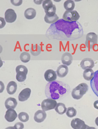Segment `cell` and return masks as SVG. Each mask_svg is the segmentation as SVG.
Wrapping results in <instances>:
<instances>
[{
    "label": "cell",
    "mask_w": 98,
    "mask_h": 129,
    "mask_svg": "<svg viewBox=\"0 0 98 129\" xmlns=\"http://www.w3.org/2000/svg\"><path fill=\"white\" fill-rule=\"evenodd\" d=\"M69 89V87L67 84L59 81H54L47 84L45 95L47 98L58 100L66 95Z\"/></svg>",
    "instance_id": "obj_1"
},
{
    "label": "cell",
    "mask_w": 98,
    "mask_h": 129,
    "mask_svg": "<svg viewBox=\"0 0 98 129\" xmlns=\"http://www.w3.org/2000/svg\"><path fill=\"white\" fill-rule=\"evenodd\" d=\"M57 29L63 31L67 38H70L74 33L82 37L83 30L81 24L78 21L70 22L61 19L55 23Z\"/></svg>",
    "instance_id": "obj_2"
},
{
    "label": "cell",
    "mask_w": 98,
    "mask_h": 129,
    "mask_svg": "<svg viewBox=\"0 0 98 129\" xmlns=\"http://www.w3.org/2000/svg\"><path fill=\"white\" fill-rule=\"evenodd\" d=\"M88 89L89 87L86 84L82 83L73 89L71 93L72 97L76 100H79L86 94Z\"/></svg>",
    "instance_id": "obj_3"
},
{
    "label": "cell",
    "mask_w": 98,
    "mask_h": 129,
    "mask_svg": "<svg viewBox=\"0 0 98 129\" xmlns=\"http://www.w3.org/2000/svg\"><path fill=\"white\" fill-rule=\"evenodd\" d=\"M97 35L94 33H89L86 36L85 44L87 48L92 49L93 46L97 43Z\"/></svg>",
    "instance_id": "obj_4"
},
{
    "label": "cell",
    "mask_w": 98,
    "mask_h": 129,
    "mask_svg": "<svg viewBox=\"0 0 98 129\" xmlns=\"http://www.w3.org/2000/svg\"><path fill=\"white\" fill-rule=\"evenodd\" d=\"M79 18L80 16L76 11H66L63 16V19L67 21L70 22L77 21Z\"/></svg>",
    "instance_id": "obj_5"
},
{
    "label": "cell",
    "mask_w": 98,
    "mask_h": 129,
    "mask_svg": "<svg viewBox=\"0 0 98 129\" xmlns=\"http://www.w3.org/2000/svg\"><path fill=\"white\" fill-rule=\"evenodd\" d=\"M57 104L56 101L48 98L44 100L42 102L41 107L42 110L44 111H47L54 109Z\"/></svg>",
    "instance_id": "obj_6"
},
{
    "label": "cell",
    "mask_w": 98,
    "mask_h": 129,
    "mask_svg": "<svg viewBox=\"0 0 98 129\" xmlns=\"http://www.w3.org/2000/svg\"><path fill=\"white\" fill-rule=\"evenodd\" d=\"M72 127L74 129H92L85 124L84 121L78 118L73 119L71 122Z\"/></svg>",
    "instance_id": "obj_7"
},
{
    "label": "cell",
    "mask_w": 98,
    "mask_h": 129,
    "mask_svg": "<svg viewBox=\"0 0 98 129\" xmlns=\"http://www.w3.org/2000/svg\"><path fill=\"white\" fill-rule=\"evenodd\" d=\"M17 15L15 11L12 9L7 10L5 14V18L7 23H12L16 20Z\"/></svg>",
    "instance_id": "obj_8"
},
{
    "label": "cell",
    "mask_w": 98,
    "mask_h": 129,
    "mask_svg": "<svg viewBox=\"0 0 98 129\" xmlns=\"http://www.w3.org/2000/svg\"><path fill=\"white\" fill-rule=\"evenodd\" d=\"M91 89L98 97V70L94 73V76L90 82Z\"/></svg>",
    "instance_id": "obj_9"
},
{
    "label": "cell",
    "mask_w": 98,
    "mask_h": 129,
    "mask_svg": "<svg viewBox=\"0 0 98 129\" xmlns=\"http://www.w3.org/2000/svg\"><path fill=\"white\" fill-rule=\"evenodd\" d=\"M80 67L83 69H91L94 67V61L90 58H85L81 61L80 63Z\"/></svg>",
    "instance_id": "obj_10"
},
{
    "label": "cell",
    "mask_w": 98,
    "mask_h": 129,
    "mask_svg": "<svg viewBox=\"0 0 98 129\" xmlns=\"http://www.w3.org/2000/svg\"><path fill=\"white\" fill-rule=\"evenodd\" d=\"M17 116V114L15 110L13 109H9L6 111L5 117L8 122H12L16 120Z\"/></svg>",
    "instance_id": "obj_11"
},
{
    "label": "cell",
    "mask_w": 98,
    "mask_h": 129,
    "mask_svg": "<svg viewBox=\"0 0 98 129\" xmlns=\"http://www.w3.org/2000/svg\"><path fill=\"white\" fill-rule=\"evenodd\" d=\"M46 80L48 82L55 81L57 78L56 73L52 70H48L46 71L44 74Z\"/></svg>",
    "instance_id": "obj_12"
},
{
    "label": "cell",
    "mask_w": 98,
    "mask_h": 129,
    "mask_svg": "<svg viewBox=\"0 0 98 129\" xmlns=\"http://www.w3.org/2000/svg\"><path fill=\"white\" fill-rule=\"evenodd\" d=\"M31 90L30 88H27L23 90L18 96V99L20 101L24 102L28 100L30 97Z\"/></svg>",
    "instance_id": "obj_13"
},
{
    "label": "cell",
    "mask_w": 98,
    "mask_h": 129,
    "mask_svg": "<svg viewBox=\"0 0 98 129\" xmlns=\"http://www.w3.org/2000/svg\"><path fill=\"white\" fill-rule=\"evenodd\" d=\"M46 117V113L44 110H39L35 114L34 119L37 123H41L44 121Z\"/></svg>",
    "instance_id": "obj_14"
},
{
    "label": "cell",
    "mask_w": 98,
    "mask_h": 129,
    "mask_svg": "<svg viewBox=\"0 0 98 129\" xmlns=\"http://www.w3.org/2000/svg\"><path fill=\"white\" fill-rule=\"evenodd\" d=\"M68 73V69L67 66L63 64L59 66L57 70L58 76L59 77L63 78L65 77Z\"/></svg>",
    "instance_id": "obj_15"
},
{
    "label": "cell",
    "mask_w": 98,
    "mask_h": 129,
    "mask_svg": "<svg viewBox=\"0 0 98 129\" xmlns=\"http://www.w3.org/2000/svg\"><path fill=\"white\" fill-rule=\"evenodd\" d=\"M72 56L69 52H65L62 57V61L63 64L69 66L71 64L73 61Z\"/></svg>",
    "instance_id": "obj_16"
},
{
    "label": "cell",
    "mask_w": 98,
    "mask_h": 129,
    "mask_svg": "<svg viewBox=\"0 0 98 129\" xmlns=\"http://www.w3.org/2000/svg\"><path fill=\"white\" fill-rule=\"evenodd\" d=\"M5 104V107L8 110L9 109H14L17 106V102L16 99L10 97L7 99Z\"/></svg>",
    "instance_id": "obj_17"
},
{
    "label": "cell",
    "mask_w": 98,
    "mask_h": 129,
    "mask_svg": "<svg viewBox=\"0 0 98 129\" xmlns=\"http://www.w3.org/2000/svg\"><path fill=\"white\" fill-rule=\"evenodd\" d=\"M17 89V84L14 81L10 82L7 87V92L10 95H12L15 93Z\"/></svg>",
    "instance_id": "obj_18"
},
{
    "label": "cell",
    "mask_w": 98,
    "mask_h": 129,
    "mask_svg": "<svg viewBox=\"0 0 98 129\" xmlns=\"http://www.w3.org/2000/svg\"><path fill=\"white\" fill-rule=\"evenodd\" d=\"M36 12L35 10L32 8H29L26 10L24 13V16L28 19H33L36 16Z\"/></svg>",
    "instance_id": "obj_19"
},
{
    "label": "cell",
    "mask_w": 98,
    "mask_h": 129,
    "mask_svg": "<svg viewBox=\"0 0 98 129\" xmlns=\"http://www.w3.org/2000/svg\"><path fill=\"white\" fill-rule=\"evenodd\" d=\"M94 73L91 69H87L85 70L83 73V77L85 80L90 81L94 76Z\"/></svg>",
    "instance_id": "obj_20"
},
{
    "label": "cell",
    "mask_w": 98,
    "mask_h": 129,
    "mask_svg": "<svg viewBox=\"0 0 98 129\" xmlns=\"http://www.w3.org/2000/svg\"><path fill=\"white\" fill-rule=\"evenodd\" d=\"M55 111L60 114H63L66 112L67 108L65 105L62 103H58L57 104L55 108Z\"/></svg>",
    "instance_id": "obj_21"
},
{
    "label": "cell",
    "mask_w": 98,
    "mask_h": 129,
    "mask_svg": "<svg viewBox=\"0 0 98 129\" xmlns=\"http://www.w3.org/2000/svg\"><path fill=\"white\" fill-rule=\"evenodd\" d=\"M64 8L67 11H71L74 9L75 7L74 2L71 0H67L65 1L64 4Z\"/></svg>",
    "instance_id": "obj_22"
},
{
    "label": "cell",
    "mask_w": 98,
    "mask_h": 129,
    "mask_svg": "<svg viewBox=\"0 0 98 129\" xmlns=\"http://www.w3.org/2000/svg\"><path fill=\"white\" fill-rule=\"evenodd\" d=\"M41 52V47L37 44L32 46L30 49V52L31 54L35 56L39 55Z\"/></svg>",
    "instance_id": "obj_23"
},
{
    "label": "cell",
    "mask_w": 98,
    "mask_h": 129,
    "mask_svg": "<svg viewBox=\"0 0 98 129\" xmlns=\"http://www.w3.org/2000/svg\"><path fill=\"white\" fill-rule=\"evenodd\" d=\"M59 18V17L56 14L54 16L52 17H49L46 15L44 17V20L46 22L48 23L51 24L57 21L58 20Z\"/></svg>",
    "instance_id": "obj_24"
},
{
    "label": "cell",
    "mask_w": 98,
    "mask_h": 129,
    "mask_svg": "<svg viewBox=\"0 0 98 129\" xmlns=\"http://www.w3.org/2000/svg\"><path fill=\"white\" fill-rule=\"evenodd\" d=\"M20 59L21 60L23 63H27L30 60V56L28 52H23L21 54Z\"/></svg>",
    "instance_id": "obj_25"
},
{
    "label": "cell",
    "mask_w": 98,
    "mask_h": 129,
    "mask_svg": "<svg viewBox=\"0 0 98 129\" xmlns=\"http://www.w3.org/2000/svg\"><path fill=\"white\" fill-rule=\"evenodd\" d=\"M16 73V79L18 82H22L25 80L27 77V73L22 72H18Z\"/></svg>",
    "instance_id": "obj_26"
},
{
    "label": "cell",
    "mask_w": 98,
    "mask_h": 129,
    "mask_svg": "<svg viewBox=\"0 0 98 129\" xmlns=\"http://www.w3.org/2000/svg\"><path fill=\"white\" fill-rule=\"evenodd\" d=\"M66 114L67 116L70 118L73 117L77 114V111L73 107H69L67 109Z\"/></svg>",
    "instance_id": "obj_27"
},
{
    "label": "cell",
    "mask_w": 98,
    "mask_h": 129,
    "mask_svg": "<svg viewBox=\"0 0 98 129\" xmlns=\"http://www.w3.org/2000/svg\"><path fill=\"white\" fill-rule=\"evenodd\" d=\"M53 4L51 0H45L42 3V7L45 11L48 10L53 6Z\"/></svg>",
    "instance_id": "obj_28"
},
{
    "label": "cell",
    "mask_w": 98,
    "mask_h": 129,
    "mask_svg": "<svg viewBox=\"0 0 98 129\" xmlns=\"http://www.w3.org/2000/svg\"><path fill=\"white\" fill-rule=\"evenodd\" d=\"M18 116L20 120L23 122H27L29 120V116L25 112H21L18 115Z\"/></svg>",
    "instance_id": "obj_29"
},
{
    "label": "cell",
    "mask_w": 98,
    "mask_h": 129,
    "mask_svg": "<svg viewBox=\"0 0 98 129\" xmlns=\"http://www.w3.org/2000/svg\"><path fill=\"white\" fill-rule=\"evenodd\" d=\"M56 7L55 5H53V7L52 8L48 10L45 11L46 15L49 17L54 16L56 14Z\"/></svg>",
    "instance_id": "obj_30"
},
{
    "label": "cell",
    "mask_w": 98,
    "mask_h": 129,
    "mask_svg": "<svg viewBox=\"0 0 98 129\" xmlns=\"http://www.w3.org/2000/svg\"><path fill=\"white\" fill-rule=\"evenodd\" d=\"M16 73L18 72H24L28 74V70L27 67L24 66L20 65L18 66L16 68Z\"/></svg>",
    "instance_id": "obj_31"
},
{
    "label": "cell",
    "mask_w": 98,
    "mask_h": 129,
    "mask_svg": "<svg viewBox=\"0 0 98 129\" xmlns=\"http://www.w3.org/2000/svg\"><path fill=\"white\" fill-rule=\"evenodd\" d=\"M11 2L12 4L15 6H20L22 3V0H11Z\"/></svg>",
    "instance_id": "obj_32"
},
{
    "label": "cell",
    "mask_w": 98,
    "mask_h": 129,
    "mask_svg": "<svg viewBox=\"0 0 98 129\" xmlns=\"http://www.w3.org/2000/svg\"><path fill=\"white\" fill-rule=\"evenodd\" d=\"M14 127L16 129H22L24 128V125L22 123L18 122L15 124Z\"/></svg>",
    "instance_id": "obj_33"
},
{
    "label": "cell",
    "mask_w": 98,
    "mask_h": 129,
    "mask_svg": "<svg viewBox=\"0 0 98 129\" xmlns=\"http://www.w3.org/2000/svg\"><path fill=\"white\" fill-rule=\"evenodd\" d=\"M0 21H1V24H0V28L1 29L3 28V27H4L5 24H6V23L5 22V20L4 19V18H2V17H1L0 18Z\"/></svg>",
    "instance_id": "obj_34"
},
{
    "label": "cell",
    "mask_w": 98,
    "mask_h": 129,
    "mask_svg": "<svg viewBox=\"0 0 98 129\" xmlns=\"http://www.w3.org/2000/svg\"><path fill=\"white\" fill-rule=\"evenodd\" d=\"M93 106L95 109L98 110V100L96 101L93 104Z\"/></svg>",
    "instance_id": "obj_35"
},
{
    "label": "cell",
    "mask_w": 98,
    "mask_h": 129,
    "mask_svg": "<svg viewBox=\"0 0 98 129\" xmlns=\"http://www.w3.org/2000/svg\"><path fill=\"white\" fill-rule=\"evenodd\" d=\"M95 123L96 125L98 126V117L96 118L95 120Z\"/></svg>",
    "instance_id": "obj_36"
}]
</instances>
